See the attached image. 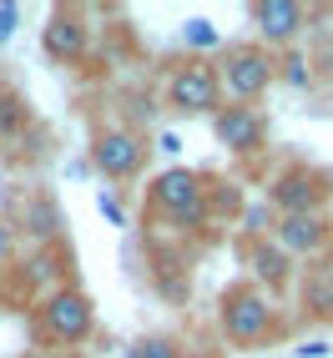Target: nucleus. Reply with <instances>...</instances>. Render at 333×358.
<instances>
[{"label": "nucleus", "instance_id": "nucleus-1", "mask_svg": "<svg viewBox=\"0 0 333 358\" xmlns=\"http://www.w3.org/2000/svg\"><path fill=\"white\" fill-rule=\"evenodd\" d=\"M222 333H227V343L232 348H268L283 323H278V303L257 288V282H232V288L222 293Z\"/></svg>", "mask_w": 333, "mask_h": 358}, {"label": "nucleus", "instance_id": "nucleus-2", "mask_svg": "<svg viewBox=\"0 0 333 358\" xmlns=\"http://www.w3.org/2000/svg\"><path fill=\"white\" fill-rule=\"evenodd\" d=\"M218 81H222V96L243 101V106H257L268 96V86L278 81V56L257 41L227 45L222 61H218Z\"/></svg>", "mask_w": 333, "mask_h": 358}, {"label": "nucleus", "instance_id": "nucleus-3", "mask_svg": "<svg viewBox=\"0 0 333 358\" xmlns=\"http://www.w3.org/2000/svg\"><path fill=\"white\" fill-rule=\"evenodd\" d=\"M36 323H41V333L51 343H81V338H91V328H97V303H91L81 288L61 282V288L41 293Z\"/></svg>", "mask_w": 333, "mask_h": 358}, {"label": "nucleus", "instance_id": "nucleus-4", "mask_svg": "<svg viewBox=\"0 0 333 358\" xmlns=\"http://www.w3.org/2000/svg\"><path fill=\"white\" fill-rule=\"evenodd\" d=\"M147 207L166 222H197L202 207H207V187H202L197 172H187V166H166L147 187Z\"/></svg>", "mask_w": 333, "mask_h": 358}, {"label": "nucleus", "instance_id": "nucleus-5", "mask_svg": "<svg viewBox=\"0 0 333 358\" xmlns=\"http://www.w3.org/2000/svg\"><path fill=\"white\" fill-rule=\"evenodd\" d=\"M162 101L182 111V116H202V111H218L222 106V81H218V66L212 61H182L162 86Z\"/></svg>", "mask_w": 333, "mask_h": 358}, {"label": "nucleus", "instance_id": "nucleus-6", "mask_svg": "<svg viewBox=\"0 0 333 358\" xmlns=\"http://www.w3.org/2000/svg\"><path fill=\"white\" fill-rule=\"evenodd\" d=\"M91 166L111 182H132L141 166H147V141L132 127H101L91 136Z\"/></svg>", "mask_w": 333, "mask_h": 358}, {"label": "nucleus", "instance_id": "nucleus-7", "mask_svg": "<svg viewBox=\"0 0 333 358\" xmlns=\"http://www.w3.org/2000/svg\"><path fill=\"white\" fill-rule=\"evenodd\" d=\"M323 197H328V177H318L313 166H288V172H278L268 207L278 217H308V212H323Z\"/></svg>", "mask_w": 333, "mask_h": 358}, {"label": "nucleus", "instance_id": "nucleus-8", "mask_svg": "<svg viewBox=\"0 0 333 358\" xmlns=\"http://www.w3.org/2000/svg\"><path fill=\"white\" fill-rule=\"evenodd\" d=\"M248 20L257 31V45H293L308 26V6L303 0H253Z\"/></svg>", "mask_w": 333, "mask_h": 358}, {"label": "nucleus", "instance_id": "nucleus-9", "mask_svg": "<svg viewBox=\"0 0 333 358\" xmlns=\"http://www.w3.org/2000/svg\"><path fill=\"white\" fill-rule=\"evenodd\" d=\"M212 136H218L227 152L248 157V152H257V147H263V136H268V122H263V111H257V106H243V101H222L218 111H212Z\"/></svg>", "mask_w": 333, "mask_h": 358}, {"label": "nucleus", "instance_id": "nucleus-10", "mask_svg": "<svg viewBox=\"0 0 333 358\" xmlns=\"http://www.w3.org/2000/svg\"><path fill=\"white\" fill-rule=\"evenodd\" d=\"M41 51L51 56V61H81L86 51H91V26L81 20V10H71V6H61V10H51V20L41 26Z\"/></svg>", "mask_w": 333, "mask_h": 358}, {"label": "nucleus", "instance_id": "nucleus-11", "mask_svg": "<svg viewBox=\"0 0 333 358\" xmlns=\"http://www.w3.org/2000/svg\"><path fill=\"white\" fill-rule=\"evenodd\" d=\"M328 237H333V222L323 217V212H308V217H278V222H273V243L288 252L293 262L323 252Z\"/></svg>", "mask_w": 333, "mask_h": 358}, {"label": "nucleus", "instance_id": "nucleus-12", "mask_svg": "<svg viewBox=\"0 0 333 358\" xmlns=\"http://www.w3.org/2000/svg\"><path fill=\"white\" fill-rule=\"evenodd\" d=\"M243 262L253 268V282H257V288H263L268 298H273V293H283V288L293 282V257L283 252L273 237H253L248 252H243Z\"/></svg>", "mask_w": 333, "mask_h": 358}, {"label": "nucleus", "instance_id": "nucleus-13", "mask_svg": "<svg viewBox=\"0 0 333 358\" xmlns=\"http://www.w3.org/2000/svg\"><path fill=\"white\" fill-rule=\"evenodd\" d=\"M303 313L313 323H333V262H318L303 278Z\"/></svg>", "mask_w": 333, "mask_h": 358}, {"label": "nucleus", "instance_id": "nucleus-14", "mask_svg": "<svg viewBox=\"0 0 333 358\" xmlns=\"http://www.w3.org/2000/svg\"><path fill=\"white\" fill-rule=\"evenodd\" d=\"M66 268H61V252H51V248H41V252H31L26 262H20V288H45L51 278H61Z\"/></svg>", "mask_w": 333, "mask_h": 358}, {"label": "nucleus", "instance_id": "nucleus-15", "mask_svg": "<svg viewBox=\"0 0 333 358\" xmlns=\"http://www.w3.org/2000/svg\"><path fill=\"white\" fill-rule=\"evenodd\" d=\"M278 81H288L293 91H308V86H313V71H308V56H303V51H288V56L278 61Z\"/></svg>", "mask_w": 333, "mask_h": 358}, {"label": "nucleus", "instance_id": "nucleus-16", "mask_svg": "<svg viewBox=\"0 0 333 358\" xmlns=\"http://www.w3.org/2000/svg\"><path fill=\"white\" fill-rule=\"evenodd\" d=\"M26 227H31L36 237H56V207H51V197H31Z\"/></svg>", "mask_w": 333, "mask_h": 358}, {"label": "nucleus", "instance_id": "nucleus-17", "mask_svg": "<svg viewBox=\"0 0 333 358\" xmlns=\"http://www.w3.org/2000/svg\"><path fill=\"white\" fill-rule=\"evenodd\" d=\"M127 358H182V343L166 338V333H152V338H141Z\"/></svg>", "mask_w": 333, "mask_h": 358}, {"label": "nucleus", "instance_id": "nucleus-18", "mask_svg": "<svg viewBox=\"0 0 333 358\" xmlns=\"http://www.w3.org/2000/svg\"><path fill=\"white\" fill-rule=\"evenodd\" d=\"M20 122H26V106H20L15 91L0 86V136H15V131H20Z\"/></svg>", "mask_w": 333, "mask_h": 358}, {"label": "nucleus", "instance_id": "nucleus-19", "mask_svg": "<svg viewBox=\"0 0 333 358\" xmlns=\"http://www.w3.org/2000/svg\"><path fill=\"white\" fill-rule=\"evenodd\" d=\"M182 41L192 45V51H212V45H218V26H207V20H187Z\"/></svg>", "mask_w": 333, "mask_h": 358}, {"label": "nucleus", "instance_id": "nucleus-20", "mask_svg": "<svg viewBox=\"0 0 333 358\" xmlns=\"http://www.w3.org/2000/svg\"><path fill=\"white\" fill-rule=\"evenodd\" d=\"M273 222H278V212L263 202V207H248L243 212V227L253 232V237H273Z\"/></svg>", "mask_w": 333, "mask_h": 358}, {"label": "nucleus", "instance_id": "nucleus-21", "mask_svg": "<svg viewBox=\"0 0 333 358\" xmlns=\"http://www.w3.org/2000/svg\"><path fill=\"white\" fill-rule=\"evenodd\" d=\"M20 262V248H15V227L0 222V268H15Z\"/></svg>", "mask_w": 333, "mask_h": 358}, {"label": "nucleus", "instance_id": "nucleus-22", "mask_svg": "<svg viewBox=\"0 0 333 358\" xmlns=\"http://www.w3.org/2000/svg\"><path fill=\"white\" fill-rule=\"evenodd\" d=\"M20 26V6H0V41H10Z\"/></svg>", "mask_w": 333, "mask_h": 358}, {"label": "nucleus", "instance_id": "nucleus-23", "mask_svg": "<svg viewBox=\"0 0 333 358\" xmlns=\"http://www.w3.org/2000/svg\"><path fill=\"white\" fill-rule=\"evenodd\" d=\"M157 147H162V152H182V136H177V131H162Z\"/></svg>", "mask_w": 333, "mask_h": 358}, {"label": "nucleus", "instance_id": "nucleus-24", "mask_svg": "<svg viewBox=\"0 0 333 358\" xmlns=\"http://www.w3.org/2000/svg\"><path fill=\"white\" fill-rule=\"evenodd\" d=\"M323 353H328V343H318V338H313V343H303V348H298V358H323Z\"/></svg>", "mask_w": 333, "mask_h": 358}, {"label": "nucleus", "instance_id": "nucleus-25", "mask_svg": "<svg viewBox=\"0 0 333 358\" xmlns=\"http://www.w3.org/2000/svg\"><path fill=\"white\" fill-rule=\"evenodd\" d=\"M101 212H106V217H111V222H127V217H122V207H116L111 197H101Z\"/></svg>", "mask_w": 333, "mask_h": 358}]
</instances>
